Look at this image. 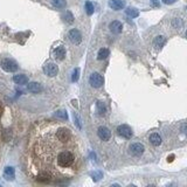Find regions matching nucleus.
<instances>
[{"mask_svg": "<svg viewBox=\"0 0 187 187\" xmlns=\"http://www.w3.org/2000/svg\"><path fill=\"white\" fill-rule=\"evenodd\" d=\"M108 56H109V49H107V48L100 49L98 55H97V59H98V60H105Z\"/></svg>", "mask_w": 187, "mask_h": 187, "instance_id": "obj_18", "label": "nucleus"}, {"mask_svg": "<svg viewBox=\"0 0 187 187\" xmlns=\"http://www.w3.org/2000/svg\"><path fill=\"white\" fill-rule=\"evenodd\" d=\"M13 81H14L17 84L22 85V84H26V83L28 82V77H27L26 75H24V74H19V75H14Z\"/></svg>", "mask_w": 187, "mask_h": 187, "instance_id": "obj_12", "label": "nucleus"}, {"mask_svg": "<svg viewBox=\"0 0 187 187\" xmlns=\"http://www.w3.org/2000/svg\"><path fill=\"white\" fill-rule=\"evenodd\" d=\"M52 4L56 8H64L67 5V1L66 0H52Z\"/></svg>", "mask_w": 187, "mask_h": 187, "instance_id": "obj_19", "label": "nucleus"}, {"mask_svg": "<svg viewBox=\"0 0 187 187\" xmlns=\"http://www.w3.org/2000/svg\"><path fill=\"white\" fill-rule=\"evenodd\" d=\"M14 175H15V172H14V168H13V167L8 166V167L5 168V171H4V178H5L6 180H13V179H14Z\"/></svg>", "mask_w": 187, "mask_h": 187, "instance_id": "obj_13", "label": "nucleus"}, {"mask_svg": "<svg viewBox=\"0 0 187 187\" xmlns=\"http://www.w3.org/2000/svg\"><path fill=\"white\" fill-rule=\"evenodd\" d=\"M43 73H45L47 76L53 77V76L57 75V73H59V68H57V66H56L55 63H48V64H46V66H45V68H43Z\"/></svg>", "mask_w": 187, "mask_h": 187, "instance_id": "obj_5", "label": "nucleus"}, {"mask_svg": "<svg viewBox=\"0 0 187 187\" xmlns=\"http://www.w3.org/2000/svg\"><path fill=\"white\" fill-rule=\"evenodd\" d=\"M52 174H49L48 172H40L38 175H36V180L40 181V182H49L52 180Z\"/></svg>", "mask_w": 187, "mask_h": 187, "instance_id": "obj_11", "label": "nucleus"}, {"mask_svg": "<svg viewBox=\"0 0 187 187\" xmlns=\"http://www.w3.org/2000/svg\"><path fill=\"white\" fill-rule=\"evenodd\" d=\"M78 76H80V69L76 68L74 71H73V76H71V81L73 82H76L78 80Z\"/></svg>", "mask_w": 187, "mask_h": 187, "instance_id": "obj_24", "label": "nucleus"}, {"mask_svg": "<svg viewBox=\"0 0 187 187\" xmlns=\"http://www.w3.org/2000/svg\"><path fill=\"white\" fill-rule=\"evenodd\" d=\"M109 28H110V31H111L114 34H119V33L122 32V29H123V25H122V22L115 20V21H112V22L110 24Z\"/></svg>", "mask_w": 187, "mask_h": 187, "instance_id": "obj_9", "label": "nucleus"}, {"mask_svg": "<svg viewBox=\"0 0 187 187\" xmlns=\"http://www.w3.org/2000/svg\"><path fill=\"white\" fill-rule=\"evenodd\" d=\"M150 143L154 146H159L161 144V137L158 133H152L150 136Z\"/></svg>", "mask_w": 187, "mask_h": 187, "instance_id": "obj_15", "label": "nucleus"}, {"mask_svg": "<svg viewBox=\"0 0 187 187\" xmlns=\"http://www.w3.org/2000/svg\"><path fill=\"white\" fill-rule=\"evenodd\" d=\"M54 56L55 59L57 60H63L64 56H66V49L63 47H57L55 50H54Z\"/></svg>", "mask_w": 187, "mask_h": 187, "instance_id": "obj_14", "label": "nucleus"}, {"mask_svg": "<svg viewBox=\"0 0 187 187\" xmlns=\"http://www.w3.org/2000/svg\"><path fill=\"white\" fill-rule=\"evenodd\" d=\"M27 89H28V91H31L33 93H39L42 91V85L38 82H31V83H28Z\"/></svg>", "mask_w": 187, "mask_h": 187, "instance_id": "obj_10", "label": "nucleus"}, {"mask_svg": "<svg viewBox=\"0 0 187 187\" xmlns=\"http://www.w3.org/2000/svg\"><path fill=\"white\" fill-rule=\"evenodd\" d=\"M89 82H90L91 87H93V88H100V87H102V84H103V77H102L98 73H93V74L90 75Z\"/></svg>", "mask_w": 187, "mask_h": 187, "instance_id": "obj_2", "label": "nucleus"}, {"mask_svg": "<svg viewBox=\"0 0 187 187\" xmlns=\"http://www.w3.org/2000/svg\"><path fill=\"white\" fill-rule=\"evenodd\" d=\"M125 13H126V15H128V17H130V18H137V17L139 15V12H138V10H136V8H132V7H129V8H126Z\"/></svg>", "mask_w": 187, "mask_h": 187, "instance_id": "obj_17", "label": "nucleus"}, {"mask_svg": "<svg viewBox=\"0 0 187 187\" xmlns=\"http://www.w3.org/2000/svg\"><path fill=\"white\" fill-rule=\"evenodd\" d=\"M186 35H187V32H186Z\"/></svg>", "mask_w": 187, "mask_h": 187, "instance_id": "obj_30", "label": "nucleus"}, {"mask_svg": "<svg viewBox=\"0 0 187 187\" xmlns=\"http://www.w3.org/2000/svg\"><path fill=\"white\" fill-rule=\"evenodd\" d=\"M55 116H56L57 118H60V119H63V121H67V119H68V114H67L66 110H59V111H56V112H55Z\"/></svg>", "mask_w": 187, "mask_h": 187, "instance_id": "obj_21", "label": "nucleus"}, {"mask_svg": "<svg viewBox=\"0 0 187 187\" xmlns=\"http://www.w3.org/2000/svg\"><path fill=\"white\" fill-rule=\"evenodd\" d=\"M181 131H182L184 133H186V135H187V123H185V124H182V125H181Z\"/></svg>", "mask_w": 187, "mask_h": 187, "instance_id": "obj_27", "label": "nucleus"}, {"mask_svg": "<svg viewBox=\"0 0 187 187\" xmlns=\"http://www.w3.org/2000/svg\"><path fill=\"white\" fill-rule=\"evenodd\" d=\"M153 45H154V47L156 48H161L164 45H165V38L164 36H161V35H159V36H157L156 39H154V41H153Z\"/></svg>", "mask_w": 187, "mask_h": 187, "instance_id": "obj_16", "label": "nucleus"}, {"mask_svg": "<svg viewBox=\"0 0 187 187\" xmlns=\"http://www.w3.org/2000/svg\"><path fill=\"white\" fill-rule=\"evenodd\" d=\"M97 133H98V137H100L102 140H104V142L109 140V139H110V137H111V132H110V130H109L108 128H105V126H101V128L98 129Z\"/></svg>", "mask_w": 187, "mask_h": 187, "instance_id": "obj_7", "label": "nucleus"}, {"mask_svg": "<svg viewBox=\"0 0 187 187\" xmlns=\"http://www.w3.org/2000/svg\"><path fill=\"white\" fill-rule=\"evenodd\" d=\"M74 119H75V123H76L77 128H78V129H81V123H80V119H78V117H77L76 115H74Z\"/></svg>", "mask_w": 187, "mask_h": 187, "instance_id": "obj_26", "label": "nucleus"}, {"mask_svg": "<svg viewBox=\"0 0 187 187\" xmlns=\"http://www.w3.org/2000/svg\"><path fill=\"white\" fill-rule=\"evenodd\" d=\"M63 19H64V21H66L67 24H73V22H74V15H73V13H71L70 11H67V12L64 13Z\"/></svg>", "mask_w": 187, "mask_h": 187, "instance_id": "obj_20", "label": "nucleus"}, {"mask_svg": "<svg viewBox=\"0 0 187 187\" xmlns=\"http://www.w3.org/2000/svg\"><path fill=\"white\" fill-rule=\"evenodd\" d=\"M117 135L121 136V137H123V138H126V139H128V138H131V137H132V130H131L130 126L123 124V125H119V126L117 128Z\"/></svg>", "mask_w": 187, "mask_h": 187, "instance_id": "obj_3", "label": "nucleus"}, {"mask_svg": "<svg viewBox=\"0 0 187 187\" xmlns=\"http://www.w3.org/2000/svg\"><path fill=\"white\" fill-rule=\"evenodd\" d=\"M93 11H95V8H93V5L90 3V1H85V12L88 15H91L93 13Z\"/></svg>", "mask_w": 187, "mask_h": 187, "instance_id": "obj_22", "label": "nucleus"}, {"mask_svg": "<svg viewBox=\"0 0 187 187\" xmlns=\"http://www.w3.org/2000/svg\"><path fill=\"white\" fill-rule=\"evenodd\" d=\"M68 38H69V40H70L73 43H75V45H78V43L81 42V40H82V35H81L80 31H77V29H71V31L68 33Z\"/></svg>", "mask_w": 187, "mask_h": 187, "instance_id": "obj_6", "label": "nucleus"}, {"mask_svg": "<svg viewBox=\"0 0 187 187\" xmlns=\"http://www.w3.org/2000/svg\"><path fill=\"white\" fill-rule=\"evenodd\" d=\"M91 175H92V178L95 179V180H98V179L102 178V173H100V172H92Z\"/></svg>", "mask_w": 187, "mask_h": 187, "instance_id": "obj_25", "label": "nucleus"}, {"mask_svg": "<svg viewBox=\"0 0 187 187\" xmlns=\"http://www.w3.org/2000/svg\"><path fill=\"white\" fill-rule=\"evenodd\" d=\"M109 6L115 10V11H119V10H123L124 6H125V3L123 0H110L109 1Z\"/></svg>", "mask_w": 187, "mask_h": 187, "instance_id": "obj_8", "label": "nucleus"}, {"mask_svg": "<svg viewBox=\"0 0 187 187\" xmlns=\"http://www.w3.org/2000/svg\"><path fill=\"white\" fill-rule=\"evenodd\" d=\"M173 158H174V156H170V157H168V161L171 163V161L173 160Z\"/></svg>", "mask_w": 187, "mask_h": 187, "instance_id": "obj_29", "label": "nucleus"}, {"mask_svg": "<svg viewBox=\"0 0 187 187\" xmlns=\"http://www.w3.org/2000/svg\"><path fill=\"white\" fill-rule=\"evenodd\" d=\"M175 1V0H163V3H165V4H167V5H170V4H173Z\"/></svg>", "mask_w": 187, "mask_h": 187, "instance_id": "obj_28", "label": "nucleus"}, {"mask_svg": "<svg viewBox=\"0 0 187 187\" xmlns=\"http://www.w3.org/2000/svg\"><path fill=\"white\" fill-rule=\"evenodd\" d=\"M1 68L7 73H14L18 70V64L10 59H4L1 61Z\"/></svg>", "mask_w": 187, "mask_h": 187, "instance_id": "obj_1", "label": "nucleus"}, {"mask_svg": "<svg viewBox=\"0 0 187 187\" xmlns=\"http://www.w3.org/2000/svg\"><path fill=\"white\" fill-rule=\"evenodd\" d=\"M130 153L132 154V156H135V157H139V156H142L143 153H144V146L140 144V143H133L131 146H130Z\"/></svg>", "mask_w": 187, "mask_h": 187, "instance_id": "obj_4", "label": "nucleus"}, {"mask_svg": "<svg viewBox=\"0 0 187 187\" xmlns=\"http://www.w3.org/2000/svg\"><path fill=\"white\" fill-rule=\"evenodd\" d=\"M97 112L100 114V115H104L105 112H107V108H105V105L102 103V102H97Z\"/></svg>", "mask_w": 187, "mask_h": 187, "instance_id": "obj_23", "label": "nucleus"}, {"mask_svg": "<svg viewBox=\"0 0 187 187\" xmlns=\"http://www.w3.org/2000/svg\"><path fill=\"white\" fill-rule=\"evenodd\" d=\"M186 10H187V7H186Z\"/></svg>", "mask_w": 187, "mask_h": 187, "instance_id": "obj_31", "label": "nucleus"}]
</instances>
